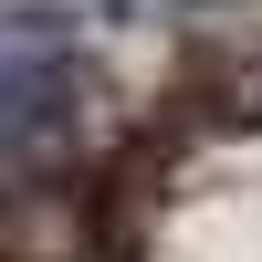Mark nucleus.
Masks as SVG:
<instances>
[{
	"instance_id": "1",
	"label": "nucleus",
	"mask_w": 262,
	"mask_h": 262,
	"mask_svg": "<svg viewBox=\"0 0 262 262\" xmlns=\"http://www.w3.org/2000/svg\"><path fill=\"white\" fill-rule=\"evenodd\" d=\"M63 126H74V63H0V158H42Z\"/></svg>"
},
{
	"instance_id": "2",
	"label": "nucleus",
	"mask_w": 262,
	"mask_h": 262,
	"mask_svg": "<svg viewBox=\"0 0 262 262\" xmlns=\"http://www.w3.org/2000/svg\"><path fill=\"white\" fill-rule=\"evenodd\" d=\"M11 21H74V11H105V0H0Z\"/></svg>"
}]
</instances>
